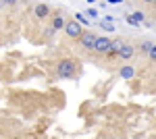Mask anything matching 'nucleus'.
<instances>
[{
	"label": "nucleus",
	"mask_w": 156,
	"mask_h": 139,
	"mask_svg": "<svg viewBox=\"0 0 156 139\" xmlns=\"http://www.w3.org/2000/svg\"><path fill=\"white\" fill-rule=\"evenodd\" d=\"M133 75H135V69H133L131 64H125V67L119 69V77H123V79H131Z\"/></svg>",
	"instance_id": "obj_8"
},
{
	"label": "nucleus",
	"mask_w": 156,
	"mask_h": 139,
	"mask_svg": "<svg viewBox=\"0 0 156 139\" xmlns=\"http://www.w3.org/2000/svg\"><path fill=\"white\" fill-rule=\"evenodd\" d=\"M148 58H150L152 62H156V44H152V48H150V52H148Z\"/></svg>",
	"instance_id": "obj_12"
},
{
	"label": "nucleus",
	"mask_w": 156,
	"mask_h": 139,
	"mask_svg": "<svg viewBox=\"0 0 156 139\" xmlns=\"http://www.w3.org/2000/svg\"><path fill=\"white\" fill-rule=\"evenodd\" d=\"M56 73H58L60 79H73L75 77V62L71 58H62L56 67Z\"/></svg>",
	"instance_id": "obj_1"
},
{
	"label": "nucleus",
	"mask_w": 156,
	"mask_h": 139,
	"mask_svg": "<svg viewBox=\"0 0 156 139\" xmlns=\"http://www.w3.org/2000/svg\"><path fill=\"white\" fill-rule=\"evenodd\" d=\"M144 2H150V4H152V2H154V0H144Z\"/></svg>",
	"instance_id": "obj_18"
},
{
	"label": "nucleus",
	"mask_w": 156,
	"mask_h": 139,
	"mask_svg": "<svg viewBox=\"0 0 156 139\" xmlns=\"http://www.w3.org/2000/svg\"><path fill=\"white\" fill-rule=\"evenodd\" d=\"M87 17H90V19H96V17H98V12L94 11V9H87Z\"/></svg>",
	"instance_id": "obj_16"
},
{
	"label": "nucleus",
	"mask_w": 156,
	"mask_h": 139,
	"mask_svg": "<svg viewBox=\"0 0 156 139\" xmlns=\"http://www.w3.org/2000/svg\"><path fill=\"white\" fill-rule=\"evenodd\" d=\"M65 25H67V21L62 17H54L52 19V29H65Z\"/></svg>",
	"instance_id": "obj_9"
},
{
	"label": "nucleus",
	"mask_w": 156,
	"mask_h": 139,
	"mask_svg": "<svg viewBox=\"0 0 156 139\" xmlns=\"http://www.w3.org/2000/svg\"><path fill=\"white\" fill-rule=\"evenodd\" d=\"M121 46H123V40H119V37H117V40H112V42H110V48H108V56L112 58V56H117V54H119V50H121Z\"/></svg>",
	"instance_id": "obj_7"
},
{
	"label": "nucleus",
	"mask_w": 156,
	"mask_h": 139,
	"mask_svg": "<svg viewBox=\"0 0 156 139\" xmlns=\"http://www.w3.org/2000/svg\"><path fill=\"white\" fill-rule=\"evenodd\" d=\"M133 46L129 44V42H123V46H121V50H119V54L117 56H121L123 60H131V56H133Z\"/></svg>",
	"instance_id": "obj_5"
},
{
	"label": "nucleus",
	"mask_w": 156,
	"mask_h": 139,
	"mask_svg": "<svg viewBox=\"0 0 156 139\" xmlns=\"http://www.w3.org/2000/svg\"><path fill=\"white\" fill-rule=\"evenodd\" d=\"M133 19H135L137 23H142V21H144V15H142L140 11H135V12H133Z\"/></svg>",
	"instance_id": "obj_14"
},
{
	"label": "nucleus",
	"mask_w": 156,
	"mask_h": 139,
	"mask_svg": "<svg viewBox=\"0 0 156 139\" xmlns=\"http://www.w3.org/2000/svg\"><path fill=\"white\" fill-rule=\"evenodd\" d=\"M94 42H96V33L83 29V33H81V37H79V44H81L85 50H94Z\"/></svg>",
	"instance_id": "obj_3"
},
{
	"label": "nucleus",
	"mask_w": 156,
	"mask_h": 139,
	"mask_svg": "<svg viewBox=\"0 0 156 139\" xmlns=\"http://www.w3.org/2000/svg\"><path fill=\"white\" fill-rule=\"evenodd\" d=\"M34 12H36L37 19H46V17L50 15V6H48V4H44V2H40V4H36Z\"/></svg>",
	"instance_id": "obj_6"
},
{
	"label": "nucleus",
	"mask_w": 156,
	"mask_h": 139,
	"mask_svg": "<svg viewBox=\"0 0 156 139\" xmlns=\"http://www.w3.org/2000/svg\"><path fill=\"white\" fill-rule=\"evenodd\" d=\"M75 21H77V23H79V25H87V23H90V21L85 19L83 15H75Z\"/></svg>",
	"instance_id": "obj_13"
},
{
	"label": "nucleus",
	"mask_w": 156,
	"mask_h": 139,
	"mask_svg": "<svg viewBox=\"0 0 156 139\" xmlns=\"http://www.w3.org/2000/svg\"><path fill=\"white\" fill-rule=\"evenodd\" d=\"M65 33L69 35V37H73V40H79L81 33H83V27L77 23V21H69V23L65 25Z\"/></svg>",
	"instance_id": "obj_2"
},
{
	"label": "nucleus",
	"mask_w": 156,
	"mask_h": 139,
	"mask_svg": "<svg viewBox=\"0 0 156 139\" xmlns=\"http://www.w3.org/2000/svg\"><path fill=\"white\" fill-rule=\"evenodd\" d=\"M100 27H102V29H106V31H112V29H115V25H112V21H110V19H104Z\"/></svg>",
	"instance_id": "obj_10"
},
{
	"label": "nucleus",
	"mask_w": 156,
	"mask_h": 139,
	"mask_svg": "<svg viewBox=\"0 0 156 139\" xmlns=\"http://www.w3.org/2000/svg\"><path fill=\"white\" fill-rule=\"evenodd\" d=\"M110 37L106 35H96V42H94V50L96 52H108V48H110Z\"/></svg>",
	"instance_id": "obj_4"
},
{
	"label": "nucleus",
	"mask_w": 156,
	"mask_h": 139,
	"mask_svg": "<svg viewBox=\"0 0 156 139\" xmlns=\"http://www.w3.org/2000/svg\"><path fill=\"white\" fill-rule=\"evenodd\" d=\"M150 48H152V42H148V40H146V42H142L140 50H142V54H148V52H150Z\"/></svg>",
	"instance_id": "obj_11"
},
{
	"label": "nucleus",
	"mask_w": 156,
	"mask_h": 139,
	"mask_svg": "<svg viewBox=\"0 0 156 139\" xmlns=\"http://www.w3.org/2000/svg\"><path fill=\"white\" fill-rule=\"evenodd\" d=\"M152 4H156V0H154V2H152Z\"/></svg>",
	"instance_id": "obj_19"
},
{
	"label": "nucleus",
	"mask_w": 156,
	"mask_h": 139,
	"mask_svg": "<svg viewBox=\"0 0 156 139\" xmlns=\"http://www.w3.org/2000/svg\"><path fill=\"white\" fill-rule=\"evenodd\" d=\"M4 4H17V0H2Z\"/></svg>",
	"instance_id": "obj_17"
},
{
	"label": "nucleus",
	"mask_w": 156,
	"mask_h": 139,
	"mask_svg": "<svg viewBox=\"0 0 156 139\" xmlns=\"http://www.w3.org/2000/svg\"><path fill=\"white\" fill-rule=\"evenodd\" d=\"M125 21H127L129 25H133V27H137V25H140L137 21H135V19H133V17H127V15H125Z\"/></svg>",
	"instance_id": "obj_15"
}]
</instances>
